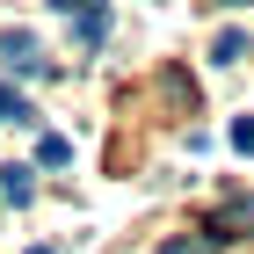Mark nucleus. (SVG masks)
<instances>
[{"label": "nucleus", "mask_w": 254, "mask_h": 254, "mask_svg": "<svg viewBox=\"0 0 254 254\" xmlns=\"http://www.w3.org/2000/svg\"><path fill=\"white\" fill-rule=\"evenodd\" d=\"M0 124H37V109H29L15 87H0Z\"/></svg>", "instance_id": "obj_2"}, {"label": "nucleus", "mask_w": 254, "mask_h": 254, "mask_svg": "<svg viewBox=\"0 0 254 254\" xmlns=\"http://www.w3.org/2000/svg\"><path fill=\"white\" fill-rule=\"evenodd\" d=\"M102 29H109V7L87 0V7H80V44H102Z\"/></svg>", "instance_id": "obj_1"}, {"label": "nucleus", "mask_w": 254, "mask_h": 254, "mask_svg": "<svg viewBox=\"0 0 254 254\" xmlns=\"http://www.w3.org/2000/svg\"><path fill=\"white\" fill-rule=\"evenodd\" d=\"M0 189L15 196V203H29V196H37V182H29V167H7V175H0Z\"/></svg>", "instance_id": "obj_4"}, {"label": "nucleus", "mask_w": 254, "mask_h": 254, "mask_svg": "<svg viewBox=\"0 0 254 254\" xmlns=\"http://www.w3.org/2000/svg\"><path fill=\"white\" fill-rule=\"evenodd\" d=\"M233 145H240V153H254V117H240V124H233Z\"/></svg>", "instance_id": "obj_6"}, {"label": "nucleus", "mask_w": 254, "mask_h": 254, "mask_svg": "<svg viewBox=\"0 0 254 254\" xmlns=\"http://www.w3.org/2000/svg\"><path fill=\"white\" fill-rule=\"evenodd\" d=\"M240 51H247V29H225V37H218V44H211V59H218V65H233V59H240Z\"/></svg>", "instance_id": "obj_3"}, {"label": "nucleus", "mask_w": 254, "mask_h": 254, "mask_svg": "<svg viewBox=\"0 0 254 254\" xmlns=\"http://www.w3.org/2000/svg\"><path fill=\"white\" fill-rule=\"evenodd\" d=\"M37 160H44V167H65V160H73V145H65V138H44Z\"/></svg>", "instance_id": "obj_5"}, {"label": "nucleus", "mask_w": 254, "mask_h": 254, "mask_svg": "<svg viewBox=\"0 0 254 254\" xmlns=\"http://www.w3.org/2000/svg\"><path fill=\"white\" fill-rule=\"evenodd\" d=\"M29 254H51V247H29Z\"/></svg>", "instance_id": "obj_10"}, {"label": "nucleus", "mask_w": 254, "mask_h": 254, "mask_svg": "<svg viewBox=\"0 0 254 254\" xmlns=\"http://www.w3.org/2000/svg\"><path fill=\"white\" fill-rule=\"evenodd\" d=\"M160 254H196V247H182V240H175V247H160Z\"/></svg>", "instance_id": "obj_8"}, {"label": "nucleus", "mask_w": 254, "mask_h": 254, "mask_svg": "<svg viewBox=\"0 0 254 254\" xmlns=\"http://www.w3.org/2000/svg\"><path fill=\"white\" fill-rule=\"evenodd\" d=\"M225 7H254V0H225Z\"/></svg>", "instance_id": "obj_9"}, {"label": "nucleus", "mask_w": 254, "mask_h": 254, "mask_svg": "<svg viewBox=\"0 0 254 254\" xmlns=\"http://www.w3.org/2000/svg\"><path fill=\"white\" fill-rule=\"evenodd\" d=\"M51 7H65V15H73V7H87V0H51Z\"/></svg>", "instance_id": "obj_7"}]
</instances>
